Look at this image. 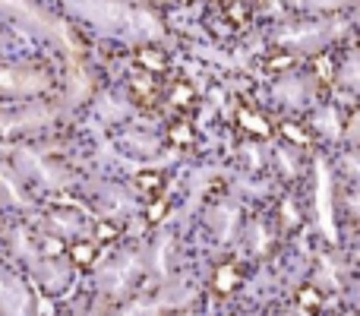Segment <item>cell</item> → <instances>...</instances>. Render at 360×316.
Here are the masks:
<instances>
[{
  "label": "cell",
  "mask_w": 360,
  "mask_h": 316,
  "mask_svg": "<svg viewBox=\"0 0 360 316\" xmlns=\"http://www.w3.org/2000/svg\"><path fill=\"white\" fill-rule=\"evenodd\" d=\"M237 124H240V133H247V137H256V139H269V137H272V120H269L266 114L253 111V108H240Z\"/></svg>",
  "instance_id": "cell-1"
},
{
  "label": "cell",
  "mask_w": 360,
  "mask_h": 316,
  "mask_svg": "<svg viewBox=\"0 0 360 316\" xmlns=\"http://www.w3.org/2000/svg\"><path fill=\"white\" fill-rule=\"evenodd\" d=\"M162 95L168 99V105H171V108H180V111L186 108V118H190V114L196 111L199 95H196V89H193L190 82H168V89H165Z\"/></svg>",
  "instance_id": "cell-2"
},
{
  "label": "cell",
  "mask_w": 360,
  "mask_h": 316,
  "mask_svg": "<svg viewBox=\"0 0 360 316\" xmlns=\"http://www.w3.org/2000/svg\"><path fill=\"white\" fill-rule=\"evenodd\" d=\"M240 269L234 266V263H218L215 266V275H212V288H215L218 294H231L237 291V285H240Z\"/></svg>",
  "instance_id": "cell-3"
},
{
  "label": "cell",
  "mask_w": 360,
  "mask_h": 316,
  "mask_svg": "<svg viewBox=\"0 0 360 316\" xmlns=\"http://www.w3.org/2000/svg\"><path fill=\"white\" fill-rule=\"evenodd\" d=\"M136 63H139V70L155 73V76L168 70V57H165V51H158V48H139L136 51Z\"/></svg>",
  "instance_id": "cell-4"
},
{
  "label": "cell",
  "mask_w": 360,
  "mask_h": 316,
  "mask_svg": "<svg viewBox=\"0 0 360 316\" xmlns=\"http://www.w3.org/2000/svg\"><path fill=\"white\" fill-rule=\"evenodd\" d=\"M70 260L82 269H92L95 260H98V247L92 241H73L70 244Z\"/></svg>",
  "instance_id": "cell-5"
},
{
  "label": "cell",
  "mask_w": 360,
  "mask_h": 316,
  "mask_svg": "<svg viewBox=\"0 0 360 316\" xmlns=\"http://www.w3.org/2000/svg\"><path fill=\"white\" fill-rule=\"evenodd\" d=\"M136 190L143 193L146 199H158L162 196V190H165V180H162V174H155V171H143V174H136Z\"/></svg>",
  "instance_id": "cell-6"
},
{
  "label": "cell",
  "mask_w": 360,
  "mask_h": 316,
  "mask_svg": "<svg viewBox=\"0 0 360 316\" xmlns=\"http://www.w3.org/2000/svg\"><path fill=\"white\" fill-rule=\"evenodd\" d=\"M168 139L174 146H193L196 143V133H193V124H190V118H180L171 124V130H168Z\"/></svg>",
  "instance_id": "cell-7"
},
{
  "label": "cell",
  "mask_w": 360,
  "mask_h": 316,
  "mask_svg": "<svg viewBox=\"0 0 360 316\" xmlns=\"http://www.w3.org/2000/svg\"><path fill=\"white\" fill-rule=\"evenodd\" d=\"M297 304L304 307V313H319L323 310V291L313 285H304L297 291Z\"/></svg>",
  "instance_id": "cell-8"
},
{
  "label": "cell",
  "mask_w": 360,
  "mask_h": 316,
  "mask_svg": "<svg viewBox=\"0 0 360 316\" xmlns=\"http://www.w3.org/2000/svg\"><path fill=\"white\" fill-rule=\"evenodd\" d=\"M310 67H313V73H316V82H319V86H329V82L335 80V67H332V61H329L326 54L313 57Z\"/></svg>",
  "instance_id": "cell-9"
},
{
  "label": "cell",
  "mask_w": 360,
  "mask_h": 316,
  "mask_svg": "<svg viewBox=\"0 0 360 316\" xmlns=\"http://www.w3.org/2000/svg\"><path fill=\"white\" fill-rule=\"evenodd\" d=\"M281 133H285V139L294 146H310V133L300 130L297 124H281Z\"/></svg>",
  "instance_id": "cell-10"
},
{
  "label": "cell",
  "mask_w": 360,
  "mask_h": 316,
  "mask_svg": "<svg viewBox=\"0 0 360 316\" xmlns=\"http://www.w3.org/2000/svg\"><path fill=\"white\" fill-rule=\"evenodd\" d=\"M120 237V231H117V225H111V222H101V225H95V241L98 244H114Z\"/></svg>",
  "instance_id": "cell-11"
},
{
  "label": "cell",
  "mask_w": 360,
  "mask_h": 316,
  "mask_svg": "<svg viewBox=\"0 0 360 316\" xmlns=\"http://www.w3.org/2000/svg\"><path fill=\"white\" fill-rule=\"evenodd\" d=\"M262 63H266L269 70H288V67L294 63V57L288 54V51H272V54H269Z\"/></svg>",
  "instance_id": "cell-12"
},
{
  "label": "cell",
  "mask_w": 360,
  "mask_h": 316,
  "mask_svg": "<svg viewBox=\"0 0 360 316\" xmlns=\"http://www.w3.org/2000/svg\"><path fill=\"white\" fill-rule=\"evenodd\" d=\"M165 209H168V206H165L162 199H158V203H152V206H149V222H158V218L165 215Z\"/></svg>",
  "instance_id": "cell-13"
},
{
  "label": "cell",
  "mask_w": 360,
  "mask_h": 316,
  "mask_svg": "<svg viewBox=\"0 0 360 316\" xmlns=\"http://www.w3.org/2000/svg\"><path fill=\"white\" fill-rule=\"evenodd\" d=\"M184 4H193V0H184Z\"/></svg>",
  "instance_id": "cell-14"
}]
</instances>
